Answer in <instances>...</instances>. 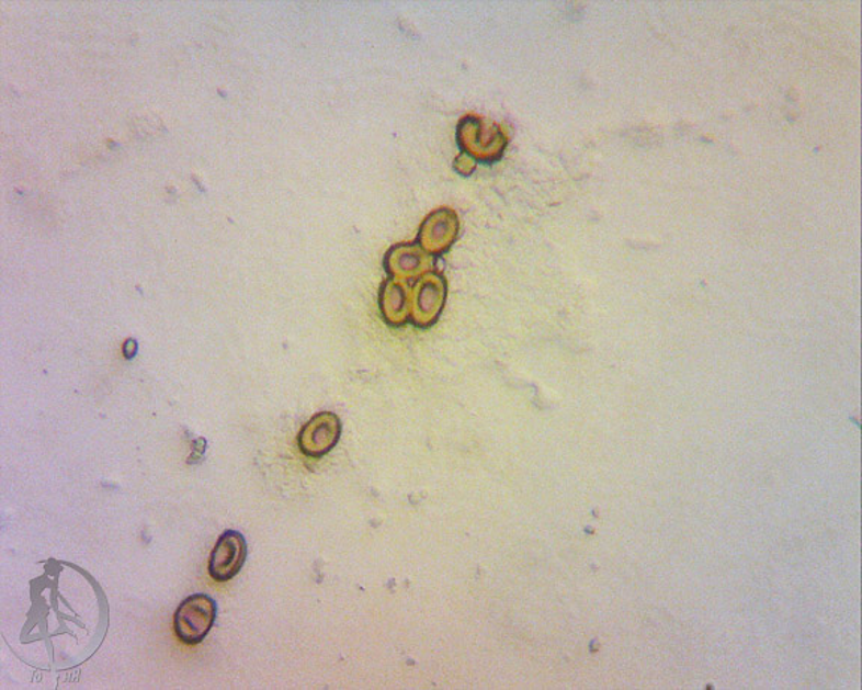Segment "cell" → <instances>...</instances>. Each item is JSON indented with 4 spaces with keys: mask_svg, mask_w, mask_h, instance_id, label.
<instances>
[{
    "mask_svg": "<svg viewBox=\"0 0 862 690\" xmlns=\"http://www.w3.org/2000/svg\"><path fill=\"white\" fill-rule=\"evenodd\" d=\"M138 347L135 340L129 339L123 347V355H125L126 360H133L135 355H137Z\"/></svg>",
    "mask_w": 862,
    "mask_h": 690,
    "instance_id": "cell-10",
    "label": "cell"
},
{
    "mask_svg": "<svg viewBox=\"0 0 862 690\" xmlns=\"http://www.w3.org/2000/svg\"><path fill=\"white\" fill-rule=\"evenodd\" d=\"M217 618L215 599L196 593L184 599L174 614V631L186 646H199L212 631Z\"/></svg>",
    "mask_w": 862,
    "mask_h": 690,
    "instance_id": "cell-2",
    "label": "cell"
},
{
    "mask_svg": "<svg viewBox=\"0 0 862 690\" xmlns=\"http://www.w3.org/2000/svg\"><path fill=\"white\" fill-rule=\"evenodd\" d=\"M449 295V283L441 273L430 271L410 286V320L415 327L429 328L441 318Z\"/></svg>",
    "mask_w": 862,
    "mask_h": 690,
    "instance_id": "cell-3",
    "label": "cell"
},
{
    "mask_svg": "<svg viewBox=\"0 0 862 690\" xmlns=\"http://www.w3.org/2000/svg\"><path fill=\"white\" fill-rule=\"evenodd\" d=\"M342 422L332 412L316 414L298 434V448L311 459H321L338 445Z\"/></svg>",
    "mask_w": 862,
    "mask_h": 690,
    "instance_id": "cell-6",
    "label": "cell"
},
{
    "mask_svg": "<svg viewBox=\"0 0 862 690\" xmlns=\"http://www.w3.org/2000/svg\"><path fill=\"white\" fill-rule=\"evenodd\" d=\"M460 231L457 212L450 207L436 208L422 222L417 244L431 257L449 252Z\"/></svg>",
    "mask_w": 862,
    "mask_h": 690,
    "instance_id": "cell-4",
    "label": "cell"
},
{
    "mask_svg": "<svg viewBox=\"0 0 862 690\" xmlns=\"http://www.w3.org/2000/svg\"><path fill=\"white\" fill-rule=\"evenodd\" d=\"M434 257L427 253L418 244L393 246L385 254L384 269L389 278L397 281H413L433 271Z\"/></svg>",
    "mask_w": 862,
    "mask_h": 690,
    "instance_id": "cell-7",
    "label": "cell"
},
{
    "mask_svg": "<svg viewBox=\"0 0 862 690\" xmlns=\"http://www.w3.org/2000/svg\"><path fill=\"white\" fill-rule=\"evenodd\" d=\"M248 558V544L240 532L222 533L208 561V574L217 582L232 580L243 569Z\"/></svg>",
    "mask_w": 862,
    "mask_h": 690,
    "instance_id": "cell-5",
    "label": "cell"
},
{
    "mask_svg": "<svg viewBox=\"0 0 862 690\" xmlns=\"http://www.w3.org/2000/svg\"><path fill=\"white\" fill-rule=\"evenodd\" d=\"M410 286L397 279L384 282L379 293L381 315L389 327H404L410 320Z\"/></svg>",
    "mask_w": 862,
    "mask_h": 690,
    "instance_id": "cell-8",
    "label": "cell"
},
{
    "mask_svg": "<svg viewBox=\"0 0 862 690\" xmlns=\"http://www.w3.org/2000/svg\"><path fill=\"white\" fill-rule=\"evenodd\" d=\"M457 142L463 155L469 156L475 162L492 163L502 158L508 146V135L496 123L469 114L458 123Z\"/></svg>",
    "mask_w": 862,
    "mask_h": 690,
    "instance_id": "cell-1",
    "label": "cell"
},
{
    "mask_svg": "<svg viewBox=\"0 0 862 690\" xmlns=\"http://www.w3.org/2000/svg\"><path fill=\"white\" fill-rule=\"evenodd\" d=\"M476 162L474 159L469 158L467 155H460L454 162V170L458 172V174L465 176V178H469L472 172L475 171Z\"/></svg>",
    "mask_w": 862,
    "mask_h": 690,
    "instance_id": "cell-9",
    "label": "cell"
}]
</instances>
